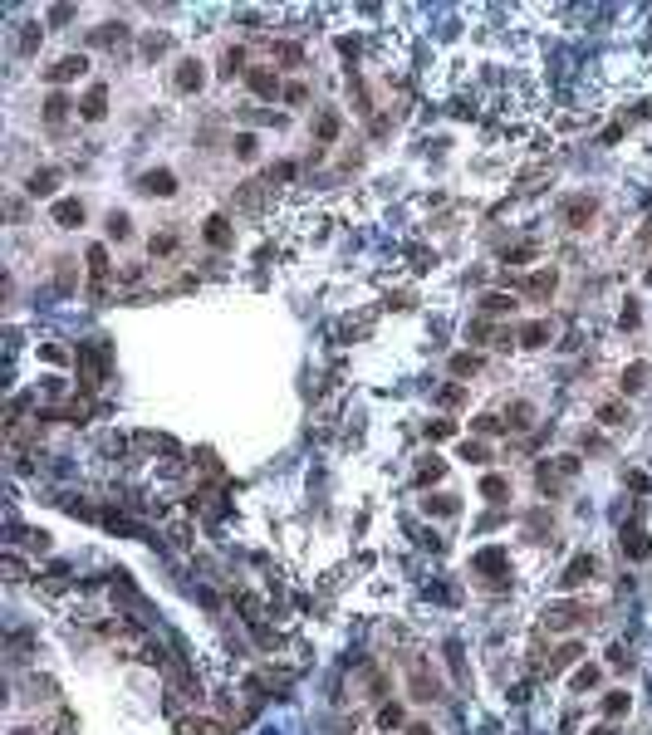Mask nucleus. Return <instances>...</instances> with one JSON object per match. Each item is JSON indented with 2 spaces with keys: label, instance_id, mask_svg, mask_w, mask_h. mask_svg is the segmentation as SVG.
Masks as SVG:
<instances>
[{
  "label": "nucleus",
  "instance_id": "f257e3e1",
  "mask_svg": "<svg viewBox=\"0 0 652 735\" xmlns=\"http://www.w3.org/2000/svg\"><path fill=\"white\" fill-rule=\"evenodd\" d=\"M108 348L103 344H79V387L84 392H93V387H103V378H108Z\"/></svg>",
  "mask_w": 652,
  "mask_h": 735
},
{
  "label": "nucleus",
  "instance_id": "f03ea898",
  "mask_svg": "<svg viewBox=\"0 0 652 735\" xmlns=\"http://www.w3.org/2000/svg\"><path fill=\"white\" fill-rule=\"evenodd\" d=\"M574 623H588V603H555V608L545 613V628H550V633H564V628H574Z\"/></svg>",
  "mask_w": 652,
  "mask_h": 735
},
{
  "label": "nucleus",
  "instance_id": "7ed1b4c3",
  "mask_svg": "<svg viewBox=\"0 0 652 735\" xmlns=\"http://www.w3.org/2000/svg\"><path fill=\"white\" fill-rule=\"evenodd\" d=\"M593 216H599V201H593V196H569L564 201V225H569V231H588Z\"/></svg>",
  "mask_w": 652,
  "mask_h": 735
},
{
  "label": "nucleus",
  "instance_id": "20e7f679",
  "mask_svg": "<svg viewBox=\"0 0 652 735\" xmlns=\"http://www.w3.org/2000/svg\"><path fill=\"white\" fill-rule=\"evenodd\" d=\"M569 476H579V456H555V461L539 466V485H545V490H555V485L569 481Z\"/></svg>",
  "mask_w": 652,
  "mask_h": 735
},
{
  "label": "nucleus",
  "instance_id": "39448f33",
  "mask_svg": "<svg viewBox=\"0 0 652 735\" xmlns=\"http://www.w3.org/2000/svg\"><path fill=\"white\" fill-rule=\"evenodd\" d=\"M138 187H142L147 196H172V192H177V177L167 172V167H157V172H147Z\"/></svg>",
  "mask_w": 652,
  "mask_h": 735
},
{
  "label": "nucleus",
  "instance_id": "423d86ee",
  "mask_svg": "<svg viewBox=\"0 0 652 735\" xmlns=\"http://www.w3.org/2000/svg\"><path fill=\"white\" fill-rule=\"evenodd\" d=\"M593 579V554H579L569 569H564V579H559V588H579V584H588Z\"/></svg>",
  "mask_w": 652,
  "mask_h": 735
},
{
  "label": "nucleus",
  "instance_id": "0eeeda50",
  "mask_svg": "<svg viewBox=\"0 0 652 735\" xmlns=\"http://www.w3.org/2000/svg\"><path fill=\"white\" fill-rule=\"evenodd\" d=\"M84 69H89V59H84V54H64V59L49 69V79H54V84H69V79H79Z\"/></svg>",
  "mask_w": 652,
  "mask_h": 735
},
{
  "label": "nucleus",
  "instance_id": "6e6552de",
  "mask_svg": "<svg viewBox=\"0 0 652 735\" xmlns=\"http://www.w3.org/2000/svg\"><path fill=\"white\" fill-rule=\"evenodd\" d=\"M520 290H525V295H534V299L555 295V270H534L530 279H520Z\"/></svg>",
  "mask_w": 652,
  "mask_h": 735
},
{
  "label": "nucleus",
  "instance_id": "1a4fd4ad",
  "mask_svg": "<svg viewBox=\"0 0 652 735\" xmlns=\"http://www.w3.org/2000/svg\"><path fill=\"white\" fill-rule=\"evenodd\" d=\"M623 554H633V559H642V554H652V539L637 530V525H623Z\"/></svg>",
  "mask_w": 652,
  "mask_h": 735
},
{
  "label": "nucleus",
  "instance_id": "9d476101",
  "mask_svg": "<svg viewBox=\"0 0 652 735\" xmlns=\"http://www.w3.org/2000/svg\"><path fill=\"white\" fill-rule=\"evenodd\" d=\"M245 84H250L260 98H275V93H280V79L270 74V69H250V74H245Z\"/></svg>",
  "mask_w": 652,
  "mask_h": 735
},
{
  "label": "nucleus",
  "instance_id": "9b49d317",
  "mask_svg": "<svg viewBox=\"0 0 652 735\" xmlns=\"http://www.w3.org/2000/svg\"><path fill=\"white\" fill-rule=\"evenodd\" d=\"M339 128H344V118H339L334 108H324V113H319V123H314V138H319V142H334V138H339Z\"/></svg>",
  "mask_w": 652,
  "mask_h": 735
},
{
  "label": "nucleus",
  "instance_id": "f8f14e48",
  "mask_svg": "<svg viewBox=\"0 0 652 735\" xmlns=\"http://www.w3.org/2000/svg\"><path fill=\"white\" fill-rule=\"evenodd\" d=\"M103 113H108V89H103V84H93V89H89V98H84V118H89V123H98Z\"/></svg>",
  "mask_w": 652,
  "mask_h": 735
},
{
  "label": "nucleus",
  "instance_id": "ddd939ff",
  "mask_svg": "<svg viewBox=\"0 0 652 735\" xmlns=\"http://www.w3.org/2000/svg\"><path fill=\"white\" fill-rule=\"evenodd\" d=\"M206 241H211L216 250H226V245H231V221H226V216H211V221H206Z\"/></svg>",
  "mask_w": 652,
  "mask_h": 735
},
{
  "label": "nucleus",
  "instance_id": "4468645a",
  "mask_svg": "<svg viewBox=\"0 0 652 735\" xmlns=\"http://www.w3.org/2000/svg\"><path fill=\"white\" fill-rule=\"evenodd\" d=\"M177 89H182V93L201 89V64H196V59H182V64H177Z\"/></svg>",
  "mask_w": 652,
  "mask_h": 735
},
{
  "label": "nucleus",
  "instance_id": "2eb2a0df",
  "mask_svg": "<svg viewBox=\"0 0 652 735\" xmlns=\"http://www.w3.org/2000/svg\"><path fill=\"white\" fill-rule=\"evenodd\" d=\"M54 187H59V172H49V167H44V172H35V177H30V187H25V192H30V196H54Z\"/></svg>",
  "mask_w": 652,
  "mask_h": 735
},
{
  "label": "nucleus",
  "instance_id": "dca6fc26",
  "mask_svg": "<svg viewBox=\"0 0 652 735\" xmlns=\"http://www.w3.org/2000/svg\"><path fill=\"white\" fill-rule=\"evenodd\" d=\"M54 221L69 225V231H74V225H84V201H59V206H54Z\"/></svg>",
  "mask_w": 652,
  "mask_h": 735
},
{
  "label": "nucleus",
  "instance_id": "f3484780",
  "mask_svg": "<svg viewBox=\"0 0 652 735\" xmlns=\"http://www.w3.org/2000/svg\"><path fill=\"white\" fill-rule=\"evenodd\" d=\"M64 118H69V98H64V93H54V98L44 103V123H49V128H59Z\"/></svg>",
  "mask_w": 652,
  "mask_h": 735
},
{
  "label": "nucleus",
  "instance_id": "a211bd4d",
  "mask_svg": "<svg viewBox=\"0 0 652 735\" xmlns=\"http://www.w3.org/2000/svg\"><path fill=\"white\" fill-rule=\"evenodd\" d=\"M545 338H550V324H545V319H534V324L520 328V344H525V348H539Z\"/></svg>",
  "mask_w": 652,
  "mask_h": 735
},
{
  "label": "nucleus",
  "instance_id": "6ab92c4d",
  "mask_svg": "<svg viewBox=\"0 0 652 735\" xmlns=\"http://www.w3.org/2000/svg\"><path fill=\"white\" fill-rule=\"evenodd\" d=\"M89 275H93V290H98L103 275H108V250L103 245H89Z\"/></svg>",
  "mask_w": 652,
  "mask_h": 735
},
{
  "label": "nucleus",
  "instance_id": "aec40b11",
  "mask_svg": "<svg viewBox=\"0 0 652 735\" xmlns=\"http://www.w3.org/2000/svg\"><path fill=\"white\" fill-rule=\"evenodd\" d=\"M505 564H510V559H505V549H485V554L476 559V569H481V574H501Z\"/></svg>",
  "mask_w": 652,
  "mask_h": 735
},
{
  "label": "nucleus",
  "instance_id": "412c9836",
  "mask_svg": "<svg viewBox=\"0 0 652 735\" xmlns=\"http://www.w3.org/2000/svg\"><path fill=\"white\" fill-rule=\"evenodd\" d=\"M481 495H485V500H505V495H510V481H501V476H485V481H481Z\"/></svg>",
  "mask_w": 652,
  "mask_h": 735
},
{
  "label": "nucleus",
  "instance_id": "4be33fe9",
  "mask_svg": "<svg viewBox=\"0 0 652 735\" xmlns=\"http://www.w3.org/2000/svg\"><path fill=\"white\" fill-rule=\"evenodd\" d=\"M481 309H485V314H510V309H515V295H485Z\"/></svg>",
  "mask_w": 652,
  "mask_h": 735
},
{
  "label": "nucleus",
  "instance_id": "5701e85b",
  "mask_svg": "<svg viewBox=\"0 0 652 735\" xmlns=\"http://www.w3.org/2000/svg\"><path fill=\"white\" fill-rule=\"evenodd\" d=\"M412 691H417V701H431V696H437V687L427 682V671H422V667H412Z\"/></svg>",
  "mask_w": 652,
  "mask_h": 735
},
{
  "label": "nucleus",
  "instance_id": "b1692460",
  "mask_svg": "<svg viewBox=\"0 0 652 735\" xmlns=\"http://www.w3.org/2000/svg\"><path fill=\"white\" fill-rule=\"evenodd\" d=\"M451 373H456V378H466V373H481V358H476V353H456V358H451Z\"/></svg>",
  "mask_w": 652,
  "mask_h": 735
},
{
  "label": "nucleus",
  "instance_id": "393cba45",
  "mask_svg": "<svg viewBox=\"0 0 652 735\" xmlns=\"http://www.w3.org/2000/svg\"><path fill=\"white\" fill-rule=\"evenodd\" d=\"M574 657H579V642H569V647H559V652L550 657V676H555V671H564V667H569Z\"/></svg>",
  "mask_w": 652,
  "mask_h": 735
},
{
  "label": "nucleus",
  "instance_id": "a878e982",
  "mask_svg": "<svg viewBox=\"0 0 652 735\" xmlns=\"http://www.w3.org/2000/svg\"><path fill=\"white\" fill-rule=\"evenodd\" d=\"M177 735H216L211 720H177Z\"/></svg>",
  "mask_w": 652,
  "mask_h": 735
},
{
  "label": "nucleus",
  "instance_id": "bb28decb",
  "mask_svg": "<svg viewBox=\"0 0 652 735\" xmlns=\"http://www.w3.org/2000/svg\"><path fill=\"white\" fill-rule=\"evenodd\" d=\"M172 250H177V236H172V231L152 236V255H172Z\"/></svg>",
  "mask_w": 652,
  "mask_h": 735
},
{
  "label": "nucleus",
  "instance_id": "cd10ccee",
  "mask_svg": "<svg viewBox=\"0 0 652 735\" xmlns=\"http://www.w3.org/2000/svg\"><path fill=\"white\" fill-rule=\"evenodd\" d=\"M623 417H628V412H623L618 402H604V407H599V422H608V427H618Z\"/></svg>",
  "mask_w": 652,
  "mask_h": 735
},
{
  "label": "nucleus",
  "instance_id": "c85d7f7f",
  "mask_svg": "<svg viewBox=\"0 0 652 735\" xmlns=\"http://www.w3.org/2000/svg\"><path fill=\"white\" fill-rule=\"evenodd\" d=\"M442 471H447V466H442L437 456H431V461H427V466L417 471V481H422V485H427V481H442Z\"/></svg>",
  "mask_w": 652,
  "mask_h": 735
},
{
  "label": "nucleus",
  "instance_id": "c756f323",
  "mask_svg": "<svg viewBox=\"0 0 652 735\" xmlns=\"http://www.w3.org/2000/svg\"><path fill=\"white\" fill-rule=\"evenodd\" d=\"M593 682H599V667H584V671L574 676V691H588Z\"/></svg>",
  "mask_w": 652,
  "mask_h": 735
},
{
  "label": "nucleus",
  "instance_id": "7c9ffc66",
  "mask_svg": "<svg viewBox=\"0 0 652 735\" xmlns=\"http://www.w3.org/2000/svg\"><path fill=\"white\" fill-rule=\"evenodd\" d=\"M642 378H647V368L637 363V368H628V373H623V387H628V392H637V387H642Z\"/></svg>",
  "mask_w": 652,
  "mask_h": 735
},
{
  "label": "nucleus",
  "instance_id": "2f4dec72",
  "mask_svg": "<svg viewBox=\"0 0 652 735\" xmlns=\"http://www.w3.org/2000/svg\"><path fill=\"white\" fill-rule=\"evenodd\" d=\"M604 711H608V716H623V711H628V691H613V696L604 701Z\"/></svg>",
  "mask_w": 652,
  "mask_h": 735
},
{
  "label": "nucleus",
  "instance_id": "473e14b6",
  "mask_svg": "<svg viewBox=\"0 0 652 735\" xmlns=\"http://www.w3.org/2000/svg\"><path fill=\"white\" fill-rule=\"evenodd\" d=\"M108 231H113V236L123 241V236L133 231V225H128V216H118V211H113V216H108Z\"/></svg>",
  "mask_w": 652,
  "mask_h": 735
},
{
  "label": "nucleus",
  "instance_id": "72a5a7b5",
  "mask_svg": "<svg viewBox=\"0 0 652 735\" xmlns=\"http://www.w3.org/2000/svg\"><path fill=\"white\" fill-rule=\"evenodd\" d=\"M427 510H437V515H451V510H456V500H451V495H437V500H427Z\"/></svg>",
  "mask_w": 652,
  "mask_h": 735
},
{
  "label": "nucleus",
  "instance_id": "f704fd0d",
  "mask_svg": "<svg viewBox=\"0 0 652 735\" xmlns=\"http://www.w3.org/2000/svg\"><path fill=\"white\" fill-rule=\"evenodd\" d=\"M236 157H255V138H250V133L236 138Z\"/></svg>",
  "mask_w": 652,
  "mask_h": 735
},
{
  "label": "nucleus",
  "instance_id": "c9c22d12",
  "mask_svg": "<svg viewBox=\"0 0 652 735\" xmlns=\"http://www.w3.org/2000/svg\"><path fill=\"white\" fill-rule=\"evenodd\" d=\"M241 64H245V49H231L226 54V74H241Z\"/></svg>",
  "mask_w": 652,
  "mask_h": 735
},
{
  "label": "nucleus",
  "instance_id": "e433bc0d",
  "mask_svg": "<svg viewBox=\"0 0 652 735\" xmlns=\"http://www.w3.org/2000/svg\"><path fill=\"white\" fill-rule=\"evenodd\" d=\"M456 422H427V436H451Z\"/></svg>",
  "mask_w": 652,
  "mask_h": 735
},
{
  "label": "nucleus",
  "instance_id": "4c0bfd02",
  "mask_svg": "<svg viewBox=\"0 0 652 735\" xmlns=\"http://www.w3.org/2000/svg\"><path fill=\"white\" fill-rule=\"evenodd\" d=\"M304 98H309L304 84H290V89H285V103H304Z\"/></svg>",
  "mask_w": 652,
  "mask_h": 735
},
{
  "label": "nucleus",
  "instance_id": "58836bf2",
  "mask_svg": "<svg viewBox=\"0 0 652 735\" xmlns=\"http://www.w3.org/2000/svg\"><path fill=\"white\" fill-rule=\"evenodd\" d=\"M378 720H383V725H388V730H393V725H398V720H402V711H398V706H383V716H378Z\"/></svg>",
  "mask_w": 652,
  "mask_h": 735
},
{
  "label": "nucleus",
  "instance_id": "ea45409f",
  "mask_svg": "<svg viewBox=\"0 0 652 735\" xmlns=\"http://www.w3.org/2000/svg\"><path fill=\"white\" fill-rule=\"evenodd\" d=\"M290 177H295V167H290V162H280L275 172H270V182H290Z\"/></svg>",
  "mask_w": 652,
  "mask_h": 735
},
{
  "label": "nucleus",
  "instance_id": "a19ab883",
  "mask_svg": "<svg viewBox=\"0 0 652 735\" xmlns=\"http://www.w3.org/2000/svg\"><path fill=\"white\" fill-rule=\"evenodd\" d=\"M466 461H485V446H481V441H466Z\"/></svg>",
  "mask_w": 652,
  "mask_h": 735
},
{
  "label": "nucleus",
  "instance_id": "79ce46f5",
  "mask_svg": "<svg viewBox=\"0 0 652 735\" xmlns=\"http://www.w3.org/2000/svg\"><path fill=\"white\" fill-rule=\"evenodd\" d=\"M407 735H431V725H412V730H407Z\"/></svg>",
  "mask_w": 652,
  "mask_h": 735
},
{
  "label": "nucleus",
  "instance_id": "37998d69",
  "mask_svg": "<svg viewBox=\"0 0 652 735\" xmlns=\"http://www.w3.org/2000/svg\"><path fill=\"white\" fill-rule=\"evenodd\" d=\"M642 241H647V245H652V225H647V236H642Z\"/></svg>",
  "mask_w": 652,
  "mask_h": 735
},
{
  "label": "nucleus",
  "instance_id": "c03bdc74",
  "mask_svg": "<svg viewBox=\"0 0 652 735\" xmlns=\"http://www.w3.org/2000/svg\"><path fill=\"white\" fill-rule=\"evenodd\" d=\"M15 735H35V730H15Z\"/></svg>",
  "mask_w": 652,
  "mask_h": 735
}]
</instances>
